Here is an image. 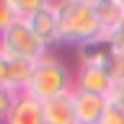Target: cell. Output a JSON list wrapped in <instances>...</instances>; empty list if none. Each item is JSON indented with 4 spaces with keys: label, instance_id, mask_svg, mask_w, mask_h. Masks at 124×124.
<instances>
[{
    "label": "cell",
    "instance_id": "7c38bea8",
    "mask_svg": "<svg viewBox=\"0 0 124 124\" xmlns=\"http://www.w3.org/2000/svg\"><path fill=\"white\" fill-rule=\"evenodd\" d=\"M106 44H108V49H111V52L124 54V16H122V21H119L114 29L106 34Z\"/></svg>",
    "mask_w": 124,
    "mask_h": 124
},
{
    "label": "cell",
    "instance_id": "30bf717a",
    "mask_svg": "<svg viewBox=\"0 0 124 124\" xmlns=\"http://www.w3.org/2000/svg\"><path fill=\"white\" fill-rule=\"evenodd\" d=\"M31 72H34V62L29 60H18V57H8L5 65V85H10L13 91L23 93V88L29 85Z\"/></svg>",
    "mask_w": 124,
    "mask_h": 124
},
{
    "label": "cell",
    "instance_id": "ba28073f",
    "mask_svg": "<svg viewBox=\"0 0 124 124\" xmlns=\"http://www.w3.org/2000/svg\"><path fill=\"white\" fill-rule=\"evenodd\" d=\"M3 124H44L41 103L34 101L31 96H26V93H18V98H16L13 108H10V114L5 116Z\"/></svg>",
    "mask_w": 124,
    "mask_h": 124
},
{
    "label": "cell",
    "instance_id": "8fae6325",
    "mask_svg": "<svg viewBox=\"0 0 124 124\" xmlns=\"http://www.w3.org/2000/svg\"><path fill=\"white\" fill-rule=\"evenodd\" d=\"M16 98H18V91H13L10 85H0V124L5 122V116L10 114V108H13Z\"/></svg>",
    "mask_w": 124,
    "mask_h": 124
},
{
    "label": "cell",
    "instance_id": "3957f363",
    "mask_svg": "<svg viewBox=\"0 0 124 124\" xmlns=\"http://www.w3.org/2000/svg\"><path fill=\"white\" fill-rule=\"evenodd\" d=\"M0 49L5 52V57H18V60H29V62H39L41 57L49 54V49L34 36V31L21 18L0 36Z\"/></svg>",
    "mask_w": 124,
    "mask_h": 124
},
{
    "label": "cell",
    "instance_id": "9c48e42d",
    "mask_svg": "<svg viewBox=\"0 0 124 124\" xmlns=\"http://www.w3.org/2000/svg\"><path fill=\"white\" fill-rule=\"evenodd\" d=\"M93 8H96L98 26L103 31V41H106V34L122 21V16H124V0H93Z\"/></svg>",
    "mask_w": 124,
    "mask_h": 124
},
{
    "label": "cell",
    "instance_id": "8992f818",
    "mask_svg": "<svg viewBox=\"0 0 124 124\" xmlns=\"http://www.w3.org/2000/svg\"><path fill=\"white\" fill-rule=\"evenodd\" d=\"M111 75L101 67H93V65H80L78 62V70L72 75V88H80V91H88V93H98V96H106L111 93Z\"/></svg>",
    "mask_w": 124,
    "mask_h": 124
},
{
    "label": "cell",
    "instance_id": "4fadbf2b",
    "mask_svg": "<svg viewBox=\"0 0 124 124\" xmlns=\"http://www.w3.org/2000/svg\"><path fill=\"white\" fill-rule=\"evenodd\" d=\"M16 21H18V16H16V10H13V3H10V0H0V36H3Z\"/></svg>",
    "mask_w": 124,
    "mask_h": 124
},
{
    "label": "cell",
    "instance_id": "6da1fadb",
    "mask_svg": "<svg viewBox=\"0 0 124 124\" xmlns=\"http://www.w3.org/2000/svg\"><path fill=\"white\" fill-rule=\"evenodd\" d=\"M57 5V21H60V44L70 46H88L103 41V31L96 18L93 0H62Z\"/></svg>",
    "mask_w": 124,
    "mask_h": 124
},
{
    "label": "cell",
    "instance_id": "e0dca14e",
    "mask_svg": "<svg viewBox=\"0 0 124 124\" xmlns=\"http://www.w3.org/2000/svg\"><path fill=\"white\" fill-rule=\"evenodd\" d=\"M5 65H8V57H5V52L0 49V85L5 83Z\"/></svg>",
    "mask_w": 124,
    "mask_h": 124
},
{
    "label": "cell",
    "instance_id": "9a60e30c",
    "mask_svg": "<svg viewBox=\"0 0 124 124\" xmlns=\"http://www.w3.org/2000/svg\"><path fill=\"white\" fill-rule=\"evenodd\" d=\"M98 124H124V108H119L116 103L108 101V106L103 108V114H101Z\"/></svg>",
    "mask_w": 124,
    "mask_h": 124
},
{
    "label": "cell",
    "instance_id": "2e32d148",
    "mask_svg": "<svg viewBox=\"0 0 124 124\" xmlns=\"http://www.w3.org/2000/svg\"><path fill=\"white\" fill-rule=\"evenodd\" d=\"M108 101H111V103H116L119 108H124V78H122V80H116V83L111 85Z\"/></svg>",
    "mask_w": 124,
    "mask_h": 124
},
{
    "label": "cell",
    "instance_id": "7a4b0ae2",
    "mask_svg": "<svg viewBox=\"0 0 124 124\" xmlns=\"http://www.w3.org/2000/svg\"><path fill=\"white\" fill-rule=\"evenodd\" d=\"M72 91V72L62 60L46 54L39 62H34V72H31L29 85L23 88L26 96H31L34 101L44 103L49 98H57L62 93Z\"/></svg>",
    "mask_w": 124,
    "mask_h": 124
},
{
    "label": "cell",
    "instance_id": "5b68a950",
    "mask_svg": "<svg viewBox=\"0 0 124 124\" xmlns=\"http://www.w3.org/2000/svg\"><path fill=\"white\" fill-rule=\"evenodd\" d=\"M70 98H72V108H75L78 124H98L103 108L108 106L106 96L88 93V91H80V88H72L70 91Z\"/></svg>",
    "mask_w": 124,
    "mask_h": 124
},
{
    "label": "cell",
    "instance_id": "277c9868",
    "mask_svg": "<svg viewBox=\"0 0 124 124\" xmlns=\"http://www.w3.org/2000/svg\"><path fill=\"white\" fill-rule=\"evenodd\" d=\"M26 26L34 31V36L46 46V49H52V46H60V21H57V5L54 3H41L39 10L26 18Z\"/></svg>",
    "mask_w": 124,
    "mask_h": 124
},
{
    "label": "cell",
    "instance_id": "5bb4252c",
    "mask_svg": "<svg viewBox=\"0 0 124 124\" xmlns=\"http://www.w3.org/2000/svg\"><path fill=\"white\" fill-rule=\"evenodd\" d=\"M10 3H13L16 16H18L21 21H26L34 10H39V8H41V3H44V0H10Z\"/></svg>",
    "mask_w": 124,
    "mask_h": 124
},
{
    "label": "cell",
    "instance_id": "52a82bcc",
    "mask_svg": "<svg viewBox=\"0 0 124 124\" xmlns=\"http://www.w3.org/2000/svg\"><path fill=\"white\" fill-rule=\"evenodd\" d=\"M41 119H44V124H78L70 93H62L57 98L44 101L41 103Z\"/></svg>",
    "mask_w": 124,
    "mask_h": 124
}]
</instances>
